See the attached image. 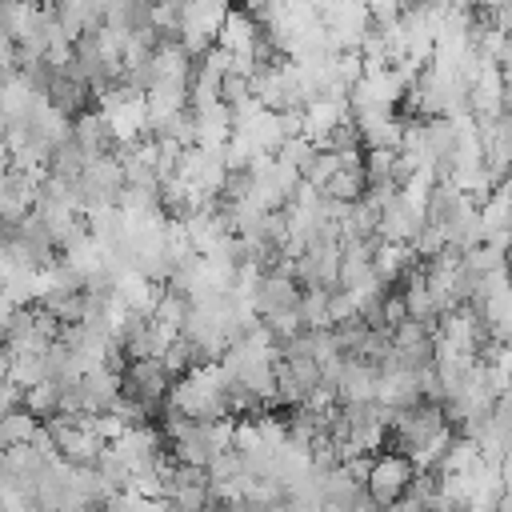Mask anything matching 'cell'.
I'll return each mask as SVG.
<instances>
[{
  "label": "cell",
  "mask_w": 512,
  "mask_h": 512,
  "mask_svg": "<svg viewBox=\"0 0 512 512\" xmlns=\"http://www.w3.org/2000/svg\"><path fill=\"white\" fill-rule=\"evenodd\" d=\"M416 476V464L408 452H384V456H372V468H368V480H364V492L372 496L376 508H392L408 484Z\"/></svg>",
  "instance_id": "2"
},
{
  "label": "cell",
  "mask_w": 512,
  "mask_h": 512,
  "mask_svg": "<svg viewBox=\"0 0 512 512\" xmlns=\"http://www.w3.org/2000/svg\"><path fill=\"white\" fill-rule=\"evenodd\" d=\"M300 284L292 272H264L260 284H256V296H252V308L256 316H272V312H288V308H300Z\"/></svg>",
  "instance_id": "8"
},
{
  "label": "cell",
  "mask_w": 512,
  "mask_h": 512,
  "mask_svg": "<svg viewBox=\"0 0 512 512\" xmlns=\"http://www.w3.org/2000/svg\"><path fill=\"white\" fill-rule=\"evenodd\" d=\"M328 316H332V324L360 320V300H356L348 288H332V292H328Z\"/></svg>",
  "instance_id": "22"
},
{
  "label": "cell",
  "mask_w": 512,
  "mask_h": 512,
  "mask_svg": "<svg viewBox=\"0 0 512 512\" xmlns=\"http://www.w3.org/2000/svg\"><path fill=\"white\" fill-rule=\"evenodd\" d=\"M40 20H44V8L40 4H32V0H0V28L16 44H24L40 28Z\"/></svg>",
  "instance_id": "15"
},
{
  "label": "cell",
  "mask_w": 512,
  "mask_h": 512,
  "mask_svg": "<svg viewBox=\"0 0 512 512\" xmlns=\"http://www.w3.org/2000/svg\"><path fill=\"white\" fill-rule=\"evenodd\" d=\"M348 116H352L348 100H332V96L308 100V104H304V136L316 140V144H324L328 132H332L340 120H348Z\"/></svg>",
  "instance_id": "14"
},
{
  "label": "cell",
  "mask_w": 512,
  "mask_h": 512,
  "mask_svg": "<svg viewBox=\"0 0 512 512\" xmlns=\"http://www.w3.org/2000/svg\"><path fill=\"white\" fill-rule=\"evenodd\" d=\"M224 16H228V0H184L176 40L188 48L192 60H200L208 48H216Z\"/></svg>",
  "instance_id": "1"
},
{
  "label": "cell",
  "mask_w": 512,
  "mask_h": 512,
  "mask_svg": "<svg viewBox=\"0 0 512 512\" xmlns=\"http://www.w3.org/2000/svg\"><path fill=\"white\" fill-rule=\"evenodd\" d=\"M312 152H316V140H308V136H284V144L276 148V160H284L292 168H304Z\"/></svg>",
  "instance_id": "23"
},
{
  "label": "cell",
  "mask_w": 512,
  "mask_h": 512,
  "mask_svg": "<svg viewBox=\"0 0 512 512\" xmlns=\"http://www.w3.org/2000/svg\"><path fill=\"white\" fill-rule=\"evenodd\" d=\"M468 112H472V120L480 128L508 112L504 108V72H500V64L480 68V76L468 84Z\"/></svg>",
  "instance_id": "6"
},
{
  "label": "cell",
  "mask_w": 512,
  "mask_h": 512,
  "mask_svg": "<svg viewBox=\"0 0 512 512\" xmlns=\"http://www.w3.org/2000/svg\"><path fill=\"white\" fill-rule=\"evenodd\" d=\"M88 96H96L92 88H88V80H80L68 64L64 68H56V76H52V84H48V100L60 108V112H68L72 120L88 108Z\"/></svg>",
  "instance_id": "13"
},
{
  "label": "cell",
  "mask_w": 512,
  "mask_h": 512,
  "mask_svg": "<svg viewBox=\"0 0 512 512\" xmlns=\"http://www.w3.org/2000/svg\"><path fill=\"white\" fill-rule=\"evenodd\" d=\"M216 44H220L228 56H256V48L264 44V24H260L252 12H244V8H228Z\"/></svg>",
  "instance_id": "7"
},
{
  "label": "cell",
  "mask_w": 512,
  "mask_h": 512,
  "mask_svg": "<svg viewBox=\"0 0 512 512\" xmlns=\"http://www.w3.org/2000/svg\"><path fill=\"white\" fill-rule=\"evenodd\" d=\"M364 188H368V184H364V168H340L320 192L332 196V200H340V204H352V200L364 196Z\"/></svg>",
  "instance_id": "19"
},
{
  "label": "cell",
  "mask_w": 512,
  "mask_h": 512,
  "mask_svg": "<svg viewBox=\"0 0 512 512\" xmlns=\"http://www.w3.org/2000/svg\"><path fill=\"white\" fill-rule=\"evenodd\" d=\"M72 140L84 148V156L88 160H96V156H116V136H112V128H108V120H104V112H80L76 120H72Z\"/></svg>",
  "instance_id": "12"
},
{
  "label": "cell",
  "mask_w": 512,
  "mask_h": 512,
  "mask_svg": "<svg viewBox=\"0 0 512 512\" xmlns=\"http://www.w3.org/2000/svg\"><path fill=\"white\" fill-rule=\"evenodd\" d=\"M80 512H104V504H88V508H80Z\"/></svg>",
  "instance_id": "28"
},
{
  "label": "cell",
  "mask_w": 512,
  "mask_h": 512,
  "mask_svg": "<svg viewBox=\"0 0 512 512\" xmlns=\"http://www.w3.org/2000/svg\"><path fill=\"white\" fill-rule=\"evenodd\" d=\"M24 408L28 412H36V416H56V412H64V404H60V380H40V384H32V388H24Z\"/></svg>",
  "instance_id": "18"
},
{
  "label": "cell",
  "mask_w": 512,
  "mask_h": 512,
  "mask_svg": "<svg viewBox=\"0 0 512 512\" xmlns=\"http://www.w3.org/2000/svg\"><path fill=\"white\" fill-rule=\"evenodd\" d=\"M376 384H380V372L372 364L344 356V368L336 376V400L340 404H368V400H376Z\"/></svg>",
  "instance_id": "11"
},
{
  "label": "cell",
  "mask_w": 512,
  "mask_h": 512,
  "mask_svg": "<svg viewBox=\"0 0 512 512\" xmlns=\"http://www.w3.org/2000/svg\"><path fill=\"white\" fill-rule=\"evenodd\" d=\"M460 512H496V504L492 500H468Z\"/></svg>",
  "instance_id": "26"
},
{
  "label": "cell",
  "mask_w": 512,
  "mask_h": 512,
  "mask_svg": "<svg viewBox=\"0 0 512 512\" xmlns=\"http://www.w3.org/2000/svg\"><path fill=\"white\" fill-rule=\"evenodd\" d=\"M32 4H40V0H32Z\"/></svg>",
  "instance_id": "29"
},
{
  "label": "cell",
  "mask_w": 512,
  "mask_h": 512,
  "mask_svg": "<svg viewBox=\"0 0 512 512\" xmlns=\"http://www.w3.org/2000/svg\"><path fill=\"white\" fill-rule=\"evenodd\" d=\"M400 320H408L404 292H384V324H388V328H396Z\"/></svg>",
  "instance_id": "25"
},
{
  "label": "cell",
  "mask_w": 512,
  "mask_h": 512,
  "mask_svg": "<svg viewBox=\"0 0 512 512\" xmlns=\"http://www.w3.org/2000/svg\"><path fill=\"white\" fill-rule=\"evenodd\" d=\"M120 388L128 400H136L140 408H160L168 400V388H172V372L164 368V360L156 356H140V360H128L124 372H120Z\"/></svg>",
  "instance_id": "3"
},
{
  "label": "cell",
  "mask_w": 512,
  "mask_h": 512,
  "mask_svg": "<svg viewBox=\"0 0 512 512\" xmlns=\"http://www.w3.org/2000/svg\"><path fill=\"white\" fill-rule=\"evenodd\" d=\"M76 184H80V212H92V208L116 204L128 180H124L120 156H96V160L84 164V172L76 176Z\"/></svg>",
  "instance_id": "4"
},
{
  "label": "cell",
  "mask_w": 512,
  "mask_h": 512,
  "mask_svg": "<svg viewBox=\"0 0 512 512\" xmlns=\"http://www.w3.org/2000/svg\"><path fill=\"white\" fill-rule=\"evenodd\" d=\"M300 320H304V328H332V316H328V288H308V292H300Z\"/></svg>",
  "instance_id": "21"
},
{
  "label": "cell",
  "mask_w": 512,
  "mask_h": 512,
  "mask_svg": "<svg viewBox=\"0 0 512 512\" xmlns=\"http://www.w3.org/2000/svg\"><path fill=\"white\" fill-rule=\"evenodd\" d=\"M336 172H340V156H336L332 148H320V144H316V152L308 156V164L300 168L304 184H312V188H324V184H328Z\"/></svg>",
  "instance_id": "20"
},
{
  "label": "cell",
  "mask_w": 512,
  "mask_h": 512,
  "mask_svg": "<svg viewBox=\"0 0 512 512\" xmlns=\"http://www.w3.org/2000/svg\"><path fill=\"white\" fill-rule=\"evenodd\" d=\"M232 512H268L264 504H256V500H236L232 504Z\"/></svg>",
  "instance_id": "27"
},
{
  "label": "cell",
  "mask_w": 512,
  "mask_h": 512,
  "mask_svg": "<svg viewBox=\"0 0 512 512\" xmlns=\"http://www.w3.org/2000/svg\"><path fill=\"white\" fill-rule=\"evenodd\" d=\"M188 312H192V300H188L180 288L164 284V288H160V300H156V308H152V316H156L160 324H168V328L184 332V324H188Z\"/></svg>",
  "instance_id": "16"
},
{
  "label": "cell",
  "mask_w": 512,
  "mask_h": 512,
  "mask_svg": "<svg viewBox=\"0 0 512 512\" xmlns=\"http://www.w3.org/2000/svg\"><path fill=\"white\" fill-rule=\"evenodd\" d=\"M96 472H100V480L108 484V492H120V488H132V480H136V472H132V464L108 444L104 452H100V460H96Z\"/></svg>",
  "instance_id": "17"
},
{
  "label": "cell",
  "mask_w": 512,
  "mask_h": 512,
  "mask_svg": "<svg viewBox=\"0 0 512 512\" xmlns=\"http://www.w3.org/2000/svg\"><path fill=\"white\" fill-rule=\"evenodd\" d=\"M420 224H424V212H416L404 196H396V200L384 204L380 224H376V236L388 240V244H412V236L420 232Z\"/></svg>",
  "instance_id": "10"
},
{
  "label": "cell",
  "mask_w": 512,
  "mask_h": 512,
  "mask_svg": "<svg viewBox=\"0 0 512 512\" xmlns=\"http://www.w3.org/2000/svg\"><path fill=\"white\" fill-rule=\"evenodd\" d=\"M424 396H420V372H412V368H384L380 372V384H376V404H384V408H392V412H400V408H412V404H420Z\"/></svg>",
  "instance_id": "9"
},
{
  "label": "cell",
  "mask_w": 512,
  "mask_h": 512,
  "mask_svg": "<svg viewBox=\"0 0 512 512\" xmlns=\"http://www.w3.org/2000/svg\"><path fill=\"white\" fill-rule=\"evenodd\" d=\"M364 4H368L372 20H400V12L412 8L416 0H364Z\"/></svg>",
  "instance_id": "24"
},
{
  "label": "cell",
  "mask_w": 512,
  "mask_h": 512,
  "mask_svg": "<svg viewBox=\"0 0 512 512\" xmlns=\"http://www.w3.org/2000/svg\"><path fill=\"white\" fill-rule=\"evenodd\" d=\"M444 424H448V420H444V404L420 400V404H412V408L392 412L388 436H392V448H396V452H412L416 444H424L428 436H436Z\"/></svg>",
  "instance_id": "5"
}]
</instances>
